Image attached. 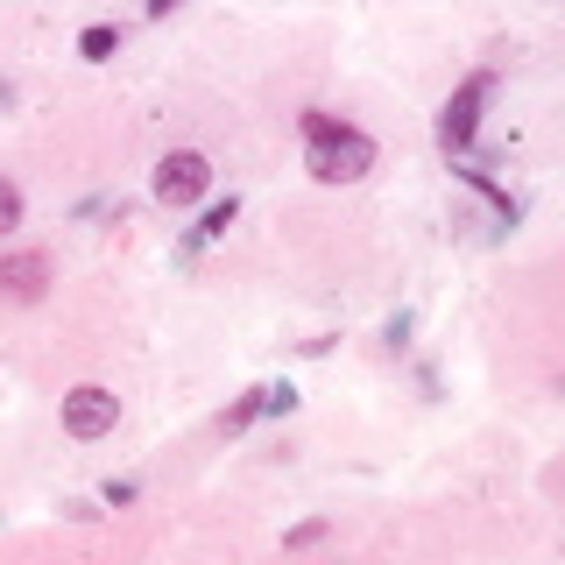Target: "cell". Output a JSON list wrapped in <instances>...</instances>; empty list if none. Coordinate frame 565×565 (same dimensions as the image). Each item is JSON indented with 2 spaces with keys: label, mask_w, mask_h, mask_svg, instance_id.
<instances>
[{
  "label": "cell",
  "mask_w": 565,
  "mask_h": 565,
  "mask_svg": "<svg viewBox=\"0 0 565 565\" xmlns=\"http://www.w3.org/2000/svg\"><path fill=\"white\" fill-rule=\"evenodd\" d=\"M305 141H311V177L318 184H353V177L375 170V141L361 128H347L340 114H305Z\"/></svg>",
  "instance_id": "cell-1"
},
{
  "label": "cell",
  "mask_w": 565,
  "mask_h": 565,
  "mask_svg": "<svg viewBox=\"0 0 565 565\" xmlns=\"http://www.w3.org/2000/svg\"><path fill=\"white\" fill-rule=\"evenodd\" d=\"M149 191H156V199H163L170 212H184V205H199L205 191H212V163H205L199 149H170L163 163H156Z\"/></svg>",
  "instance_id": "cell-2"
},
{
  "label": "cell",
  "mask_w": 565,
  "mask_h": 565,
  "mask_svg": "<svg viewBox=\"0 0 565 565\" xmlns=\"http://www.w3.org/2000/svg\"><path fill=\"white\" fill-rule=\"evenodd\" d=\"M488 93H494V71H473V78H459V93L446 99V114H438V135H446V149H467V141H473Z\"/></svg>",
  "instance_id": "cell-3"
},
{
  "label": "cell",
  "mask_w": 565,
  "mask_h": 565,
  "mask_svg": "<svg viewBox=\"0 0 565 565\" xmlns=\"http://www.w3.org/2000/svg\"><path fill=\"white\" fill-rule=\"evenodd\" d=\"M120 424V403H114V388H99V382H78L64 396V431L71 438H106Z\"/></svg>",
  "instance_id": "cell-4"
},
{
  "label": "cell",
  "mask_w": 565,
  "mask_h": 565,
  "mask_svg": "<svg viewBox=\"0 0 565 565\" xmlns=\"http://www.w3.org/2000/svg\"><path fill=\"white\" fill-rule=\"evenodd\" d=\"M43 290H50V255H43V247L0 255V297H22V305H35Z\"/></svg>",
  "instance_id": "cell-5"
},
{
  "label": "cell",
  "mask_w": 565,
  "mask_h": 565,
  "mask_svg": "<svg viewBox=\"0 0 565 565\" xmlns=\"http://www.w3.org/2000/svg\"><path fill=\"white\" fill-rule=\"evenodd\" d=\"M234 212H241V199H234V191H226V199H220V205H212V212H205V220H199V226H191V241H184V255H191V247H205V241H220V234H226V226H234Z\"/></svg>",
  "instance_id": "cell-6"
},
{
  "label": "cell",
  "mask_w": 565,
  "mask_h": 565,
  "mask_svg": "<svg viewBox=\"0 0 565 565\" xmlns=\"http://www.w3.org/2000/svg\"><path fill=\"white\" fill-rule=\"evenodd\" d=\"M114 43H120V29H106V22H93V29L78 35V57H93V64H99V57H114Z\"/></svg>",
  "instance_id": "cell-7"
},
{
  "label": "cell",
  "mask_w": 565,
  "mask_h": 565,
  "mask_svg": "<svg viewBox=\"0 0 565 565\" xmlns=\"http://www.w3.org/2000/svg\"><path fill=\"white\" fill-rule=\"evenodd\" d=\"M255 417H262V388H247V396L234 403V411L220 417V431H247V424H255Z\"/></svg>",
  "instance_id": "cell-8"
},
{
  "label": "cell",
  "mask_w": 565,
  "mask_h": 565,
  "mask_svg": "<svg viewBox=\"0 0 565 565\" xmlns=\"http://www.w3.org/2000/svg\"><path fill=\"white\" fill-rule=\"evenodd\" d=\"M14 226H22V191L0 177V234H14Z\"/></svg>",
  "instance_id": "cell-9"
},
{
  "label": "cell",
  "mask_w": 565,
  "mask_h": 565,
  "mask_svg": "<svg viewBox=\"0 0 565 565\" xmlns=\"http://www.w3.org/2000/svg\"><path fill=\"white\" fill-rule=\"evenodd\" d=\"M262 411L290 417V411H297V388H290V382H269V388H262Z\"/></svg>",
  "instance_id": "cell-10"
},
{
  "label": "cell",
  "mask_w": 565,
  "mask_h": 565,
  "mask_svg": "<svg viewBox=\"0 0 565 565\" xmlns=\"http://www.w3.org/2000/svg\"><path fill=\"white\" fill-rule=\"evenodd\" d=\"M318 537H326V523H297L282 544H290V552H305V544H318Z\"/></svg>",
  "instance_id": "cell-11"
},
{
  "label": "cell",
  "mask_w": 565,
  "mask_h": 565,
  "mask_svg": "<svg viewBox=\"0 0 565 565\" xmlns=\"http://www.w3.org/2000/svg\"><path fill=\"white\" fill-rule=\"evenodd\" d=\"M8 99H14V93H8V85H0V106H8Z\"/></svg>",
  "instance_id": "cell-12"
}]
</instances>
